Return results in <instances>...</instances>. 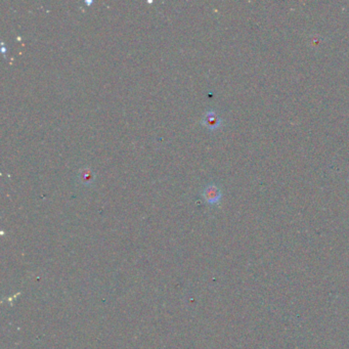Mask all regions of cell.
I'll return each mask as SVG.
<instances>
[{
	"mask_svg": "<svg viewBox=\"0 0 349 349\" xmlns=\"http://www.w3.org/2000/svg\"><path fill=\"white\" fill-rule=\"evenodd\" d=\"M203 198L208 204H216L219 202L221 198V191L218 186H216L214 183H210L207 186H205L203 190Z\"/></svg>",
	"mask_w": 349,
	"mask_h": 349,
	"instance_id": "cell-1",
	"label": "cell"
},
{
	"mask_svg": "<svg viewBox=\"0 0 349 349\" xmlns=\"http://www.w3.org/2000/svg\"><path fill=\"white\" fill-rule=\"evenodd\" d=\"M221 119L214 111H208L204 114L202 119V124L207 127L209 130H215L220 127Z\"/></svg>",
	"mask_w": 349,
	"mask_h": 349,
	"instance_id": "cell-2",
	"label": "cell"
},
{
	"mask_svg": "<svg viewBox=\"0 0 349 349\" xmlns=\"http://www.w3.org/2000/svg\"><path fill=\"white\" fill-rule=\"evenodd\" d=\"M79 181L84 185H90L94 181V172L89 167H83L78 173Z\"/></svg>",
	"mask_w": 349,
	"mask_h": 349,
	"instance_id": "cell-3",
	"label": "cell"
}]
</instances>
